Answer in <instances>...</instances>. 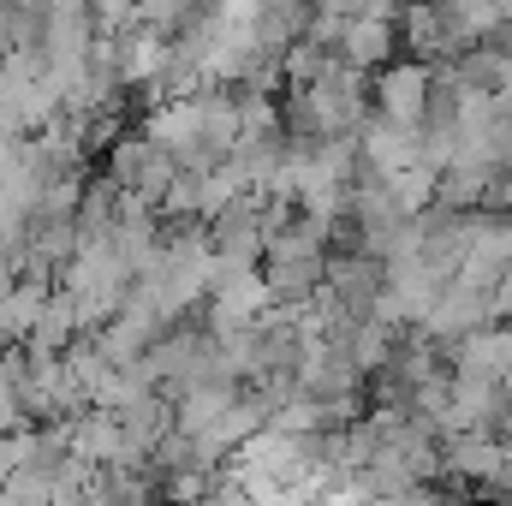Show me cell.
<instances>
[{
    "mask_svg": "<svg viewBox=\"0 0 512 506\" xmlns=\"http://www.w3.org/2000/svg\"><path fill=\"white\" fill-rule=\"evenodd\" d=\"M429 66L423 60H387L370 84L376 96V114L382 120H399V126H423V108H429Z\"/></svg>",
    "mask_w": 512,
    "mask_h": 506,
    "instance_id": "cell-7",
    "label": "cell"
},
{
    "mask_svg": "<svg viewBox=\"0 0 512 506\" xmlns=\"http://www.w3.org/2000/svg\"><path fill=\"white\" fill-rule=\"evenodd\" d=\"M173 179H179L173 155L155 149L143 131H126V137L114 143V155H108V185H114L120 197H131V203H143L149 215L161 209V197L173 191Z\"/></svg>",
    "mask_w": 512,
    "mask_h": 506,
    "instance_id": "cell-3",
    "label": "cell"
},
{
    "mask_svg": "<svg viewBox=\"0 0 512 506\" xmlns=\"http://www.w3.org/2000/svg\"><path fill=\"white\" fill-rule=\"evenodd\" d=\"M143 137L155 149H167L179 173H215L233 161V143H239V96L197 90V96L161 102Z\"/></svg>",
    "mask_w": 512,
    "mask_h": 506,
    "instance_id": "cell-1",
    "label": "cell"
},
{
    "mask_svg": "<svg viewBox=\"0 0 512 506\" xmlns=\"http://www.w3.org/2000/svg\"><path fill=\"white\" fill-rule=\"evenodd\" d=\"M447 376L465 381H489V387H512V322H489L477 334H465L453 352H447Z\"/></svg>",
    "mask_w": 512,
    "mask_h": 506,
    "instance_id": "cell-6",
    "label": "cell"
},
{
    "mask_svg": "<svg viewBox=\"0 0 512 506\" xmlns=\"http://www.w3.org/2000/svg\"><path fill=\"white\" fill-rule=\"evenodd\" d=\"M0 292H6V274H0Z\"/></svg>",
    "mask_w": 512,
    "mask_h": 506,
    "instance_id": "cell-11",
    "label": "cell"
},
{
    "mask_svg": "<svg viewBox=\"0 0 512 506\" xmlns=\"http://www.w3.org/2000/svg\"><path fill=\"white\" fill-rule=\"evenodd\" d=\"M512 423V399L507 387H489V381H465L447 376V417H441V435H501Z\"/></svg>",
    "mask_w": 512,
    "mask_h": 506,
    "instance_id": "cell-4",
    "label": "cell"
},
{
    "mask_svg": "<svg viewBox=\"0 0 512 506\" xmlns=\"http://www.w3.org/2000/svg\"><path fill=\"white\" fill-rule=\"evenodd\" d=\"M36 36H42V12H30V6H0V66H6L12 54L36 48Z\"/></svg>",
    "mask_w": 512,
    "mask_h": 506,
    "instance_id": "cell-9",
    "label": "cell"
},
{
    "mask_svg": "<svg viewBox=\"0 0 512 506\" xmlns=\"http://www.w3.org/2000/svg\"><path fill=\"white\" fill-rule=\"evenodd\" d=\"M262 209H268V197H233L203 233H209V251L215 262H239V268H256V256L268 245V233H262Z\"/></svg>",
    "mask_w": 512,
    "mask_h": 506,
    "instance_id": "cell-5",
    "label": "cell"
},
{
    "mask_svg": "<svg viewBox=\"0 0 512 506\" xmlns=\"http://www.w3.org/2000/svg\"><path fill=\"white\" fill-rule=\"evenodd\" d=\"M48 292H54L48 280H6V292H0V352L30 346V334H36V316H42Z\"/></svg>",
    "mask_w": 512,
    "mask_h": 506,
    "instance_id": "cell-8",
    "label": "cell"
},
{
    "mask_svg": "<svg viewBox=\"0 0 512 506\" xmlns=\"http://www.w3.org/2000/svg\"><path fill=\"white\" fill-rule=\"evenodd\" d=\"M507 268H512V215L507 209H477V215H465V256H459L453 286L489 298Z\"/></svg>",
    "mask_w": 512,
    "mask_h": 506,
    "instance_id": "cell-2",
    "label": "cell"
},
{
    "mask_svg": "<svg viewBox=\"0 0 512 506\" xmlns=\"http://www.w3.org/2000/svg\"><path fill=\"white\" fill-rule=\"evenodd\" d=\"M411 506H447V501H441V495H429V489H417V495H411Z\"/></svg>",
    "mask_w": 512,
    "mask_h": 506,
    "instance_id": "cell-10",
    "label": "cell"
}]
</instances>
